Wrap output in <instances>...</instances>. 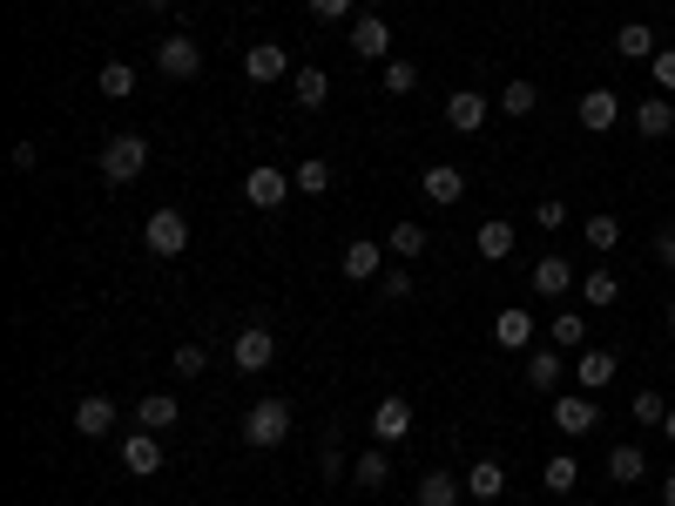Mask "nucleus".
I'll use <instances>...</instances> for the list:
<instances>
[{
  "mask_svg": "<svg viewBox=\"0 0 675 506\" xmlns=\"http://www.w3.org/2000/svg\"><path fill=\"white\" fill-rule=\"evenodd\" d=\"M284 439H291V405H284V399H257V405L244 412V446L270 452V446H284Z\"/></svg>",
  "mask_w": 675,
  "mask_h": 506,
  "instance_id": "1",
  "label": "nucleus"
},
{
  "mask_svg": "<svg viewBox=\"0 0 675 506\" xmlns=\"http://www.w3.org/2000/svg\"><path fill=\"white\" fill-rule=\"evenodd\" d=\"M95 163H102V183H136L149 169V142L142 136H108Z\"/></svg>",
  "mask_w": 675,
  "mask_h": 506,
  "instance_id": "2",
  "label": "nucleus"
},
{
  "mask_svg": "<svg viewBox=\"0 0 675 506\" xmlns=\"http://www.w3.org/2000/svg\"><path fill=\"white\" fill-rule=\"evenodd\" d=\"M155 68H163L170 82H196V74H203V42H196V34H163V42H155Z\"/></svg>",
  "mask_w": 675,
  "mask_h": 506,
  "instance_id": "3",
  "label": "nucleus"
},
{
  "mask_svg": "<svg viewBox=\"0 0 675 506\" xmlns=\"http://www.w3.org/2000/svg\"><path fill=\"white\" fill-rule=\"evenodd\" d=\"M142 244H149V257H183L189 250V216L183 210H149Z\"/></svg>",
  "mask_w": 675,
  "mask_h": 506,
  "instance_id": "4",
  "label": "nucleus"
},
{
  "mask_svg": "<svg viewBox=\"0 0 675 506\" xmlns=\"http://www.w3.org/2000/svg\"><path fill=\"white\" fill-rule=\"evenodd\" d=\"M291 189H298V183L277 169V163H257V169L244 176V197H251L257 210H284V203H291Z\"/></svg>",
  "mask_w": 675,
  "mask_h": 506,
  "instance_id": "5",
  "label": "nucleus"
},
{
  "mask_svg": "<svg viewBox=\"0 0 675 506\" xmlns=\"http://www.w3.org/2000/svg\"><path fill=\"white\" fill-rule=\"evenodd\" d=\"M230 358H236V372H270L277 365V338L264 331V325H244V331H236V344H230Z\"/></svg>",
  "mask_w": 675,
  "mask_h": 506,
  "instance_id": "6",
  "label": "nucleus"
},
{
  "mask_svg": "<svg viewBox=\"0 0 675 506\" xmlns=\"http://www.w3.org/2000/svg\"><path fill=\"white\" fill-rule=\"evenodd\" d=\"M594 425H602V412H594L587 392H561V399H554V433H561V439H587Z\"/></svg>",
  "mask_w": 675,
  "mask_h": 506,
  "instance_id": "7",
  "label": "nucleus"
},
{
  "mask_svg": "<svg viewBox=\"0 0 675 506\" xmlns=\"http://www.w3.org/2000/svg\"><path fill=\"white\" fill-rule=\"evenodd\" d=\"M244 74H251L257 89H270V82H291L298 68H291V55L277 48V42H251V48H244Z\"/></svg>",
  "mask_w": 675,
  "mask_h": 506,
  "instance_id": "8",
  "label": "nucleus"
},
{
  "mask_svg": "<svg viewBox=\"0 0 675 506\" xmlns=\"http://www.w3.org/2000/svg\"><path fill=\"white\" fill-rule=\"evenodd\" d=\"M487 115H493V102H487L480 89L446 95V129H459V136H480V129H487Z\"/></svg>",
  "mask_w": 675,
  "mask_h": 506,
  "instance_id": "9",
  "label": "nucleus"
},
{
  "mask_svg": "<svg viewBox=\"0 0 675 506\" xmlns=\"http://www.w3.org/2000/svg\"><path fill=\"white\" fill-rule=\"evenodd\" d=\"M372 433H379V446H392V439H406V433H412V399H399V392H385V399L372 405Z\"/></svg>",
  "mask_w": 675,
  "mask_h": 506,
  "instance_id": "10",
  "label": "nucleus"
},
{
  "mask_svg": "<svg viewBox=\"0 0 675 506\" xmlns=\"http://www.w3.org/2000/svg\"><path fill=\"white\" fill-rule=\"evenodd\" d=\"M351 55L359 61H392V27L379 14H359L351 21Z\"/></svg>",
  "mask_w": 675,
  "mask_h": 506,
  "instance_id": "11",
  "label": "nucleus"
},
{
  "mask_svg": "<svg viewBox=\"0 0 675 506\" xmlns=\"http://www.w3.org/2000/svg\"><path fill=\"white\" fill-rule=\"evenodd\" d=\"M615 122H621V95H615V89H587V95H581V129H587V136H608Z\"/></svg>",
  "mask_w": 675,
  "mask_h": 506,
  "instance_id": "12",
  "label": "nucleus"
},
{
  "mask_svg": "<svg viewBox=\"0 0 675 506\" xmlns=\"http://www.w3.org/2000/svg\"><path fill=\"white\" fill-rule=\"evenodd\" d=\"M123 473H136V480L163 473V439H155V433H129L123 439Z\"/></svg>",
  "mask_w": 675,
  "mask_h": 506,
  "instance_id": "13",
  "label": "nucleus"
},
{
  "mask_svg": "<svg viewBox=\"0 0 675 506\" xmlns=\"http://www.w3.org/2000/svg\"><path fill=\"white\" fill-rule=\"evenodd\" d=\"M338 270H345V278H351V284H372V278H385V250L359 237V244H345V257H338Z\"/></svg>",
  "mask_w": 675,
  "mask_h": 506,
  "instance_id": "14",
  "label": "nucleus"
},
{
  "mask_svg": "<svg viewBox=\"0 0 675 506\" xmlns=\"http://www.w3.org/2000/svg\"><path fill=\"white\" fill-rule=\"evenodd\" d=\"M668 129H675V102H668V95H642V102H635V136L662 142Z\"/></svg>",
  "mask_w": 675,
  "mask_h": 506,
  "instance_id": "15",
  "label": "nucleus"
},
{
  "mask_svg": "<svg viewBox=\"0 0 675 506\" xmlns=\"http://www.w3.org/2000/svg\"><path fill=\"white\" fill-rule=\"evenodd\" d=\"M419 197H426V203H459V197H466V176H459L453 163H432V169L419 176Z\"/></svg>",
  "mask_w": 675,
  "mask_h": 506,
  "instance_id": "16",
  "label": "nucleus"
},
{
  "mask_svg": "<svg viewBox=\"0 0 675 506\" xmlns=\"http://www.w3.org/2000/svg\"><path fill=\"white\" fill-rule=\"evenodd\" d=\"M615 372H621V358H615V352H594V344H587V352L574 358L581 392H602V385H615Z\"/></svg>",
  "mask_w": 675,
  "mask_h": 506,
  "instance_id": "17",
  "label": "nucleus"
},
{
  "mask_svg": "<svg viewBox=\"0 0 675 506\" xmlns=\"http://www.w3.org/2000/svg\"><path fill=\"white\" fill-rule=\"evenodd\" d=\"M459 480H466V493H473V499L487 506V499H500V493H507V466H500V459H473V473H459Z\"/></svg>",
  "mask_w": 675,
  "mask_h": 506,
  "instance_id": "18",
  "label": "nucleus"
},
{
  "mask_svg": "<svg viewBox=\"0 0 675 506\" xmlns=\"http://www.w3.org/2000/svg\"><path fill=\"white\" fill-rule=\"evenodd\" d=\"M547 338H554V352H587V310H554Z\"/></svg>",
  "mask_w": 675,
  "mask_h": 506,
  "instance_id": "19",
  "label": "nucleus"
},
{
  "mask_svg": "<svg viewBox=\"0 0 675 506\" xmlns=\"http://www.w3.org/2000/svg\"><path fill=\"white\" fill-rule=\"evenodd\" d=\"M513 237H521V230H513L507 216H487V223H480V237H473V250H480L487 263H500V257H513Z\"/></svg>",
  "mask_w": 675,
  "mask_h": 506,
  "instance_id": "20",
  "label": "nucleus"
},
{
  "mask_svg": "<svg viewBox=\"0 0 675 506\" xmlns=\"http://www.w3.org/2000/svg\"><path fill=\"white\" fill-rule=\"evenodd\" d=\"M493 344L527 352V344H534V310H500V318H493Z\"/></svg>",
  "mask_w": 675,
  "mask_h": 506,
  "instance_id": "21",
  "label": "nucleus"
},
{
  "mask_svg": "<svg viewBox=\"0 0 675 506\" xmlns=\"http://www.w3.org/2000/svg\"><path fill=\"white\" fill-rule=\"evenodd\" d=\"M615 55H621V61H655V55H662V48H655V27H649V21H628V27L615 34Z\"/></svg>",
  "mask_w": 675,
  "mask_h": 506,
  "instance_id": "22",
  "label": "nucleus"
},
{
  "mask_svg": "<svg viewBox=\"0 0 675 506\" xmlns=\"http://www.w3.org/2000/svg\"><path fill=\"white\" fill-rule=\"evenodd\" d=\"M291 95H298V108H325V102H331V74L317 68V61L298 68V74H291Z\"/></svg>",
  "mask_w": 675,
  "mask_h": 506,
  "instance_id": "23",
  "label": "nucleus"
},
{
  "mask_svg": "<svg viewBox=\"0 0 675 506\" xmlns=\"http://www.w3.org/2000/svg\"><path fill=\"white\" fill-rule=\"evenodd\" d=\"M136 419H142V433H170V425L183 419V405H176L170 392H142V405H136Z\"/></svg>",
  "mask_w": 675,
  "mask_h": 506,
  "instance_id": "24",
  "label": "nucleus"
},
{
  "mask_svg": "<svg viewBox=\"0 0 675 506\" xmlns=\"http://www.w3.org/2000/svg\"><path fill=\"white\" fill-rule=\"evenodd\" d=\"M108 425H115V405H108L102 392H89L82 405H74V433H82V439H102Z\"/></svg>",
  "mask_w": 675,
  "mask_h": 506,
  "instance_id": "25",
  "label": "nucleus"
},
{
  "mask_svg": "<svg viewBox=\"0 0 675 506\" xmlns=\"http://www.w3.org/2000/svg\"><path fill=\"white\" fill-rule=\"evenodd\" d=\"M568 284H574V263L568 257H540L534 263V297H561Z\"/></svg>",
  "mask_w": 675,
  "mask_h": 506,
  "instance_id": "26",
  "label": "nucleus"
},
{
  "mask_svg": "<svg viewBox=\"0 0 675 506\" xmlns=\"http://www.w3.org/2000/svg\"><path fill=\"white\" fill-rule=\"evenodd\" d=\"M649 473V459H642V446L635 439H621V446H608V480H621V486H635Z\"/></svg>",
  "mask_w": 675,
  "mask_h": 506,
  "instance_id": "27",
  "label": "nucleus"
},
{
  "mask_svg": "<svg viewBox=\"0 0 675 506\" xmlns=\"http://www.w3.org/2000/svg\"><path fill=\"white\" fill-rule=\"evenodd\" d=\"M493 108H500V115H513V122H527V115L540 108V89H534V82H507V89L493 95Z\"/></svg>",
  "mask_w": 675,
  "mask_h": 506,
  "instance_id": "28",
  "label": "nucleus"
},
{
  "mask_svg": "<svg viewBox=\"0 0 675 506\" xmlns=\"http://www.w3.org/2000/svg\"><path fill=\"white\" fill-rule=\"evenodd\" d=\"M291 183H298V189H304V197H325V189H331V183H338V169H331V163H325V155H304V163H298V169H291Z\"/></svg>",
  "mask_w": 675,
  "mask_h": 506,
  "instance_id": "29",
  "label": "nucleus"
},
{
  "mask_svg": "<svg viewBox=\"0 0 675 506\" xmlns=\"http://www.w3.org/2000/svg\"><path fill=\"white\" fill-rule=\"evenodd\" d=\"M540 486H547V493H561V499H568V493L581 486V466H574V452H554V459L540 466Z\"/></svg>",
  "mask_w": 675,
  "mask_h": 506,
  "instance_id": "30",
  "label": "nucleus"
},
{
  "mask_svg": "<svg viewBox=\"0 0 675 506\" xmlns=\"http://www.w3.org/2000/svg\"><path fill=\"white\" fill-rule=\"evenodd\" d=\"M459 486H466L459 473H426V480H419V499H412V506H459Z\"/></svg>",
  "mask_w": 675,
  "mask_h": 506,
  "instance_id": "31",
  "label": "nucleus"
},
{
  "mask_svg": "<svg viewBox=\"0 0 675 506\" xmlns=\"http://www.w3.org/2000/svg\"><path fill=\"white\" fill-rule=\"evenodd\" d=\"M351 480H359L365 493H379V486L392 480V459H385V446H372V452H359V466H351Z\"/></svg>",
  "mask_w": 675,
  "mask_h": 506,
  "instance_id": "32",
  "label": "nucleus"
},
{
  "mask_svg": "<svg viewBox=\"0 0 675 506\" xmlns=\"http://www.w3.org/2000/svg\"><path fill=\"white\" fill-rule=\"evenodd\" d=\"M561 372H568L561 352H534V358H527V385H534V392H554V385H561Z\"/></svg>",
  "mask_w": 675,
  "mask_h": 506,
  "instance_id": "33",
  "label": "nucleus"
},
{
  "mask_svg": "<svg viewBox=\"0 0 675 506\" xmlns=\"http://www.w3.org/2000/svg\"><path fill=\"white\" fill-rule=\"evenodd\" d=\"M95 89H102L108 102H129V95H136V68H129V61H108V68H102V82H95Z\"/></svg>",
  "mask_w": 675,
  "mask_h": 506,
  "instance_id": "34",
  "label": "nucleus"
},
{
  "mask_svg": "<svg viewBox=\"0 0 675 506\" xmlns=\"http://www.w3.org/2000/svg\"><path fill=\"white\" fill-rule=\"evenodd\" d=\"M385 250L392 257H426V230L406 216V223H392V237H385Z\"/></svg>",
  "mask_w": 675,
  "mask_h": 506,
  "instance_id": "35",
  "label": "nucleus"
},
{
  "mask_svg": "<svg viewBox=\"0 0 675 506\" xmlns=\"http://www.w3.org/2000/svg\"><path fill=\"white\" fill-rule=\"evenodd\" d=\"M581 297L602 310V304H615V297H621V278H615V270H587V278H581Z\"/></svg>",
  "mask_w": 675,
  "mask_h": 506,
  "instance_id": "36",
  "label": "nucleus"
},
{
  "mask_svg": "<svg viewBox=\"0 0 675 506\" xmlns=\"http://www.w3.org/2000/svg\"><path fill=\"white\" fill-rule=\"evenodd\" d=\"M581 237H587V250H615V244H621V223L602 210V216H587V223H581Z\"/></svg>",
  "mask_w": 675,
  "mask_h": 506,
  "instance_id": "37",
  "label": "nucleus"
},
{
  "mask_svg": "<svg viewBox=\"0 0 675 506\" xmlns=\"http://www.w3.org/2000/svg\"><path fill=\"white\" fill-rule=\"evenodd\" d=\"M203 365H210L203 344H176V352H170V372H176V378H203Z\"/></svg>",
  "mask_w": 675,
  "mask_h": 506,
  "instance_id": "38",
  "label": "nucleus"
},
{
  "mask_svg": "<svg viewBox=\"0 0 675 506\" xmlns=\"http://www.w3.org/2000/svg\"><path fill=\"white\" fill-rule=\"evenodd\" d=\"M419 89V68L412 61H385V95H412Z\"/></svg>",
  "mask_w": 675,
  "mask_h": 506,
  "instance_id": "39",
  "label": "nucleus"
},
{
  "mask_svg": "<svg viewBox=\"0 0 675 506\" xmlns=\"http://www.w3.org/2000/svg\"><path fill=\"white\" fill-rule=\"evenodd\" d=\"M662 419H668L662 392H635V425H662Z\"/></svg>",
  "mask_w": 675,
  "mask_h": 506,
  "instance_id": "40",
  "label": "nucleus"
},
{
  "mask_svg": "<svg viewBox=\"0 0 675 506\" xmlns=\"http://www.w3.org/2000/svg\"><path fill=\"white\" fill-rule=\"evenodd\" d=\"M379 291H385L392 304H399V297H412V270H385V278H379Z\"/></svg>",
  "mask_w": 675,
  "mask_h": 506,
  "instance_id": "41",
  "label": "nucleus"
},
{
  "mask_svg": "<svg viewBox=\"0 0 675 506\" xmlns=\"http://www.w3.org/2000/svg\"><path fill=\"white\" fill-rule=\"evenodd\" d=\"M649 68H655V89H662V95H675V48H662Z\"/></svg>",
  "mask_w": 675,
  "mask_h": 506,
  "instance_id": "42",
  "label": "nucleus"
},
{
  "mask_svg": "<svg viewBox=\"0 0 675 506\" xmlns=\"http://www.w3.org/2000/svg\"><path fill=\"white\" fill-rule=\"evenodd\" d=\"M534 223H540V230H561V223H568V203H554V197L534 203Z\"/></svg>",
  "mask_w": 675,
  "mask_h": 506,
  "instance_id": "43",
  "label": "nucleus"
},
{
  "mask_svg": "<svg viewBox=\"0 0 675 506\" xmlns=\"http://www.w3.org/2000/svg\"><path fill=\"white\" fill-rule=\"evenodd\" d=\"M351 8H359V0H311V14H317V21H345Z\"/></svg>",
  "mask_w": 675,
  "mask_h": 506,
  "instance_id": "44",
  "label": "nucleus"
},
{
  "mask_svg": "<svg viewBox=\"0 0 675 506\" xmlns=\"http://www.w3.org/2000/svg\"><path fill=\"white\" fill-rule=\"evenodd\" d=\"M655 263H662V270H675V223H668L662 237H655Z\"/></svg>",
  "mask_w": 675,
  "mask_h": 506,
  "instance_id": "45",
  "label": "nucleus"
},
{
  "mask_svg": "<svg viewBox=\"0 0 675 506\" xmlns=\"http://www.w3.org/2000/svg\"><path fill=\"white\" fill-rule=\"evenodd\" d=\"M8 163H14V169H21V176H27V169H34V163H42V149H34V142H14V155H8Z\"/></svg>",
  "mask_w": 675,
  "mask_h": 506,
  "instance_id": "46",
  "label": "nucleus"
},
{
  "mask_svg": "<svg viewBox=\"0 0 675 506\" xmlns=\"http://www.w3.org/2000/svg\"><path fill=\"white\" fill-rule=\"evenodd\" d=\"M317 473H325V480H345V452H338V446H325V459H317Z\"/></svg>",
  "mask_w": 675,
  "mask_h": 506,
  "instance_id": "47",
  "label": "nucleus"
},
{
  "mask_svg": "<svg viewBox=\"0 0 675 506\" xmlns=\"http://www.w3.org/2000/svg\"><path fill=\"white\" fill-rule=\"evenodd\" d=\"M142 8H149V14H170V8H176V0H142Z\"/></svg>",
  "mask_w": 675,
  "mask_h": 506,
  "instance_id": "48",
  "label": "nucleus"
},
{
  "mask_svg": "<svg viewBox=\"0 0 675 506\" xmlns=\"http://www.w3.org/2000/svg\"><path fill=\"white\" fill-rule=\"evenodd\" d=\"M662 506H675V473H668V480H662Z\"/></svg>",
  "mask_w": 675,
  "mask_h": 506,
  "instance_id": "49",
  "label": "nucleus"
},
{
  "mask_svg": "<svg viewBox=\"0 0 675 506\" xmlns=\"http://www.w3.org/2000/svg\"><path fill=\"white\" fill-rule=\"evenodd\" d=\"M662 439H675V405H668V419H662Z\"/></svg>",
  "mask_w": 675,
  "mask_h": 506,
  "instance_id": "50",
  "label": "nucleus"
},
{
  "mask_svg": "<svg viewBox=\"0 0 675 506\" xmlns=\"http://www.w3.org/2000/svg\"><path fill=\"white\" fill-rule=\"evenodd\" d=\"M668 331H675V297H668Z\"/></svg>",
  "mask_w": 675,
  "mask_h": 506,
  "instance_id": "51",
  "label": "nucleus"
},
{
  "mask_svg": "<svg viewBox=\"0 0 675 506\" xmlns=\"http://www.w3.org/2000/svg\"><path fill=\"white\" fill-rule=\"evenodd\" d=\"M574 506H594V499H574Z\"/></svg>",
  "mask_w": 675,
  "mask_h": 506,
  "instance_id": "52",
  "label": "nucleus"
},
{
  "mask_svg": "<svg viewBox=\"0 0 675 506\" xmlns=\"http://www.w3.org/2000/svg\"><path fill=\"white\" fill-rule=\"evenodd\" d=\"M628 506H642V499H628Z\"/></svg>",
  "mask_w": 675,
  "mask_h": 506,
  "instance_id": "53",
  "label": "nucleus"
},
{
  "mask_svg": "<svg viewBox=\"0 0 675 506\" xmlns=\"http://www.w3.org/2000/svg\"><path fill=\"white\" fill-rule=\"evenodd\" d=\"M668 378H675V365H668Z\"/></svg>",
  "mask_w": 675,
  "mask_h": 506,
  "instance_id": "54",
  "label": "nucleus"
},
{
  "mask_svg": "<svg viewBox=\"0 0 675 506\" xmlns=\"http://www.w3.org/2000/svg\"><path fill=\"white\" fill-rule=\"evenodd\" d=\"M372 8H379V0H372Z\"/></svg>",
  "mask_w": 675,
  "mask_h": 506,
  "instance_id": "55",
  "label": "nucleus"
}]
</instances>
